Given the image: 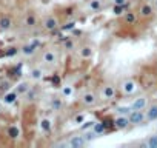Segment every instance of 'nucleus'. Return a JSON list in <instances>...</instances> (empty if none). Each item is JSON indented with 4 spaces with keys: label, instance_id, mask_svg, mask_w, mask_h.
Instances as JSON below:
<instances>
[{
    "label": "nucleus",
    "instance_id": "nucleus-1",
    "mask_svg": "<svg viewBox=\"0 0 157 148\" xmlns=\"http://www.w3.org/2000/svg\"><path fill=\"white\" fill-rule=\"evenodd\" d=\"M143 119H145V114L142 113L140 110L131 111V114H129V122H131V124H140Z\"/></svg>",
    "mask_w": 157,
    "mask_h": 148
},
{
    "label": "nucleus",
    "instance_id": "nucleus-2",
    "mask_svg": "<svg viewBox=\"0 0 157 148\" xmlns=\"http://www.w3.org/2000/svg\"><path fill=\"white\" fill-rule=\"evenodd\" d=\"M122 90H123V92H126V94H131V92H134L137 90V83L134 80H125L122 83Z\"/></svg>",
    "mask_w": 157,
    "mask_h": 148
},
{
    "label": "nucleus",
    "instance_id": "nucleus-3",
    "mask_svg": "<svg viewBox=\"0 0 157 148\" xmlns=\"http://www.w3.org/2000/svg\"><path fill=\"white\" fill-rule=\"evenodd\" d=\"M86 144V139L85 137H82V136H74L71 141H69V145L72 148H79V147H83Z\"/></svg>",
    "mask_w": 157,
    "mask_h": 148
},
{
    "label": "nucleus",
    "instance_id": "nucleus-4",
    "mask_svg": "<svg viewBox=\"0 0 157 148\" xmlns=\"http://www.w3.org/2000/svg\"><path fill=\"white\" fill-rule=\"evenodd\" d=\"M40 45V42H32L31 45H26V46H23V48H22V53L25 54V56H32L34 54V51H35V48H37V46H39Z\"/></svg>",
    "mask_w": 157,
    "mask_h": 148
},
{
    "label": "nucleus",
    "instance_id": "nucleus-5",
    "mask_svg": "<svg viewBox=\"0 0 157 148\" xmlns=\"http://www.w3.org/2000/svg\"><path fill=\"white\" fill-rule=\"evenodd\" d=\"M57 25H59V22H57V18L55 17H48L45 20V28L48 31H54L55 28H57Z\"/></svg>",
    "mask_w": 157,
    "mask_h": 148
},
{
    "label": "nucleus",
    "instance_id": "nucleus-6",
    "mask_svg": "<svg viewBox=\"0 0 157 148\" xmlns=\"http://www.w3.org/2000/svg\"><path fill=\"white\" fill-rule=\"evenodd\" d=\"M114 124H116V128H119V130H125L129 124V117L126 119V117H119V119H116L114 120Z\"/></svg>",
    "mask_w": 157,
    "mask_h": 148
},
{
    "label": "nucleus",
    "instance_id": "nucleus-7",
    "mask_svg": "<svg viewBox=\"0 0 157 148\" xmlns=\"http://www.w3.org/2000/svg\"><path fill=\"white\" fill-rule=\"evenodd\" d=\"M114 96H116V88L113 85H108V87L103 88V99L109 100V99H113Z\"/></svg>",
    "mask_w": 157,
    "mask_h": 148
},
{
    "label": "nucleus",
    "instance_id": "nucleus-8",
    "mask_svg": "<svg viewBox=\"0 0 157 148\" xmlns=\"http://www.w3.org/2000/svg\"><path fill=\"white\" fill-rule=\"evenodd\" d=\"M145 107H146V99H145V97H139V99H136V100L133 102V105H131L133 111H136V110H142V108H145Z\"/></svg>",
    "mask_w": 157,
    "mask_h": 148
},
{
    "label": "nucleus",
    "instance_id": "nucleus-9",
    "mask_svg": "<svg viewBox=\"0 0 157 148\" xmlns=\"http://www.w3.org/2000/svg\"><path fill=\"white\" fill-rule=\"evenodd\" d=\"M15 99H17V92L13 91V92H8V94H5L3 102H5L6 105H11V104H14V102H15Z\"/></svg>",
    "mask_w": 157,
    "mask_h": 148
},
{
    "label": "nucleus",
    "instance_id": "nucleus-10",
    "mask_svg": "<svg viewBox=\"0 0 157 148\" xmlns=\"http://www.w3.org/2000/svg\"><path fill=\"white\" fill-rule=\"evenodd\" d=\"M8 136L11 137V139H17L18 136H20V130H18V127H17V125L9 127V128H8Z\"/></svg>",
    "mask_w": 157,
    "mask_h": 148
},
{
    "label": "nucleus",
    "instance_id": "nucleus-11",
    "mask_svg": "<svg viewBox=\"0 0 157 148\" xmlns=\"http://www.w3.org/2000/svg\"><path fill=\"white\" fill-rule=\"evenodd\" d=\"M146 119L148 120H156L157 119V105L150 107V110L146 111Z\"/></svg>",
    "mask_w": 157,
    "mask_h": 148
},
{
    "label": "nucleus",
    "instance_id": "nucleus-12",
    "mask_svg": "<svg viewBox=\"0 0 157 148\" xmlns=\"http://www.w3.org/2000/svg\"><path fill=\"white\" fill-rule=\"evenodd\" d=\"M9 28H11V18L9 17H0V30L6 31Z\"/></svg>",
    "mask_w": 157,
    "mask_h": 148
},
{
    "label": "nucleus",
    "instance_id": "nucleus-13",
    "mask_svg": "<svg viewBox=\"0 0 157 148\" xmlns=\"http://www.w3.org/2000/svg\"><path fill=\"white\" fill-rule=\"evenodd\" d=\"M83 104L85 105H94L96 104V96L92 94V92H86V94L83 96Z\"/></svg>",
    "mask_w": 157,
    "mask_h": 148
},
{
    "label": "nucleus",
    "instance_id": "nucleus-14",
    "mask_svg": "<svg viewBox=\"0 0 157 148\" xmlns=\"http://www.w3.org/2000/svg\"><path fill=\"white\" fill-rule=\"evenodd\" d=\"M153 14V6L151 5H143L142 8H140V16H143V17H150Z\"/></svg>",
    "mask_w": 157,
    "mask_h": 148
},
{
    "label": "nucleus",
    "instance_id": "nucleus-15",
    "mask_svg": "<svg viewBox=\"0 0 157 148\" xmlns=\"http://www.w3.org/2000/svg\"><path fill=\"white\" fill-rule=\"evenodd\" d=\"M43 60H45L46 63H54V62H55V54H54L52 51H46V53L43 54Z\"/></svg>",
    "mask_w": 157,
    "mask_h": 148
},
{
    "label": "nucleus",
    "instance_id": "nucleus-16",
    "mask_svg": "<svg viewBox=\"0 0 157 148\" xmlns=\"http://www.w3.org/2000/svg\"><path fill=\"white\" fill-rule=\"evenodd\" d=\"M51 127H52V125H51V120H49V119H43L42 122H40V128L43 130L45 133H49V131H51Z\"/></svg>",
    "mask_w": 157,
    "mask_h": 148
},
{
    "label": "nucleus",
    "instance_id": "nucleus-17",
    "mask_svg": "<svg viewBox=\"0 0 157 148\" xmlns=\"http://www.w3.org/2000/svg\"><path fill=\"white\" fill-rule=\"evenodd\" d=\"M89 8H91V11H99V9L102 8V0H91Z\"/></svg>",
    "mask_w": 157,
    "mask_h": 148
},
{
    "label": "nucleus",
    "instance_id": "nucleus-18",
    "mask_svg": "<svg viewBox=\"0 0 157 148\" xmlns=\"http://www.w3.org/2000/svg\"><path fill=\"white\" fill-rule=\"evenodd\" d=\"M126 9V3L125 5H114V14L116 16H122Z\"/></svg>",
    "mask_w": 157,
    "mask_h": 148
},
{
    "label": "nucleus",
    "instance_id": "nucleus-19",
    "mask_svg": "<svg viewBox=\"0 0 157 148\" xmlns=\"http://www.w3.org/2000/svg\"><path fill=\"white\" fill-rule=\"evenodd\" d=\"M136 20H137V17H136L134 13H128V14L125 16V22L129 23V25H131V23H136Z\"/></svg>",
    "mask_w": 157,
    "mask_h": 148
},
{
    "label": "nucleus",
    "instance_id": "nucleus-20",
    "mask_svg": "<svg viewBox=\"0 0 157 148\" xmlns=\"http://www.w3.org/2000/svg\"><path fill=\"white\" fill-rule=\"evenodd\" d=\"M146 145L150 148H157V134H154V136H151L150 139H148Z\"/></svg>",
    "mask_w": 157,
    "mask_h": 148
},
{
    "label": "nucleus",
    "instance_id": "nucleus-21",
    "mask_svg": "<svg viewBox=\"0 0 157 148\" xmlns=\"http://www.w3.org/2000/svg\"><path fill=\"white\" fill-rule=\"evenodd\" d=\"M31 77H32V79H37V80L42 79V70H39V68L32 70V71H31Z\"/></svg>",
    "mask_w": 157,
    "mask_h": 148
},
{
    "label": "nucleus",
    "instance_id": "nucleus-22",
    "mask_svg": "<svg viewBox=\"0 0 157 148\" xmlns=\"http://www.w3.org/2000/svg\"><path fill=\"white\" fill-rule=\"evenodd\" d=\"M92 128H94V133H96V134H99V133H103L105 130H106L103 124H97V125H94Z\"/></svg>",
    "mask_w": 157,
    "mask_h": 148
},
{
    "label": "nucleus",
    "instance_id": "nucleus-23",
    "mask_svg": "<svg viewBox=\"0 0 157 148\" xmlns=\"http://www.w3.org/2000/svg\"><path fill=\"white\" fill-rule=\"evenodd\" d=\"M28 90H29V85L28 83H20L17 88V92H28Z\"/></svg>",
    "mask_w": 157,
    "mask_h": 148
},
{
    "label": "nucleus",
    "instance_id": "nucleus-24",
    "mask_svg": "<svg viewBox=\"0 0 157 148\" xmlns=\"http://www.w3.org/2000/svg\"><path fill=\"white\" fill-rule=\"evenodd\" d=\"M117 111H119V113H122V114H126V113H131L133 108L131 107H120Z\"/></svg>",
    "mask_w": 157,
    "mask_h": 148
},
{
    "label": "nucleus",
    "instance_id": "nucleus-25",
    "mask_svg": "<svg viewBox=\"0 0 157 148\" xmlns=\"http://www.w3.org/2000/svg\"><path fill=\"white\" fill-rule=\"evenodd\" d=\"M74 26H76V22H68L66 25L62 26V30H63V31H68V30H72Z\"/></svg>",
    "mask_w": 157,
    "mask_h": 148
},
{
    "label": "nucleus",
    "instance_id": "nucleus-26",
    "mask_svg": "<svg viewBox=\"0 0 157 148\" xmlns=\"http://www.w3.org/2000/svg\"><path fill=\"white\" fill-rule=\"evenodd\" d=\"M103 125H105V128H114L116 127L114 120H111V119H106L105 122H103Z\"/></svg>",
    "mask_w": 157,
    "mask_h": 148
},
{
    "label": "nucleus",
    "instance_id": "nucleus-27",
    "mask_svg": "<svg viewBox=\"0 0 157 148\" xmlns=\"http://www.w3.org/2000/svg\"><path fill=\"white\" fill-rule=\"evenodd\" d=\"M80 54H82V57H89V56H91V48H88V46H86V48H83Z\"/></svg>",
    "mask_w": 157,
    "mask_h": 148
},
{
    "label": "nucleus",
    "instance_id": "nucleus-28",
    "mask_svg": "<svg viewBox=\"0 0 157 148\" xmlns=\"http://www.w3.org/2000/svg\"><path fill=\"white\" fill-rule=\"evenodd\" d=\"M72 94V87H63V96H71Z\"/></svg>",
    "mask_w": 157,
    "mask_h": 148
},
{
    "label": "nucleus",
    "instance_id": "nucleus-29",
    "mask_svg": "<svg viewBox=\"0 0 157 148\" xmlns=\"http://www.w3.org/2000/svg\"><path fill=\"white\" fill-rule=\"evenodd\" d=\"M52 107H54V110H59V108L62 107V102H60L59 99H54V100H52Z\"/></svg>",
    "mask_w": 157,
    "mask_h": 148
},
{
    "label": "nucleus",
    "instance_id": "nucleus-30",
    "mask_svg": "<svg viewBox=\"0 0 157 148\" xmlns=\"http://www.w3.org/2000/svg\"><path fill=\"white\" fill-rule=\"evenodd\" d=\"M34 23H35V18H34L32 16H29V17L26 18V25H28V26H32Z\"/></svg>",
    "mask_w": 157,
    "mask_h": 148
},
{
    "label": "nucleus",
    "instance_id": "nucleus-31",
    "mask_svg": "<svg viewBox=\"0 0 157 148\" xmlns=\"http://www.w3.org/2000/svg\"><path fill=\"white\" fill-rule=\"evenodd\" d=\"M14 54H17V48H9V50L5 53V56H14Z\"/></svg>",
    "mask_w": 157,
    "mask_h": 148
},
{
    "label": "nucleus",
    "instance_id": "nucleus-32",
    "mask_svg": "<svg viewBox=\"0 0 157 148\" xmlns=\"http://www.w3.org/2000/svg\"><path fill=\"white\" fill-rule=\"evenodd\" d=\"M94 125H96L94 122H86L85 125H82V130H88V128H92Z\"/></svg>",
    "mask_w": 157,
    "mask_h": 148
},
{
    "label": "nucleus",
    "instance_id": "nucleus-33",
    "mask_svg": "<svg viewBox=\"0 0 157 148\" xmlns=\"http://www.w3.org/2000/svg\"><path fill=\"white\" fill-rule=\"evenodd\" d=\"M66 48H68V50H71V48H74V42H71V40L68 39V40H66Z\"/></svg>",
    "mask_w": 157,
    "mask_h": 148
},
{
    "label": "nucleus",
    "instance_id": "nucleus-34",
    "mask_svg": "<svg viewBox=\"0 0 157 148\" xmlns=\"http://www.w3.org/2000/svg\"><path fill=\"white\" fill-rule=\"evenodd\" d=\"M94 134H96V133H94ZM94 134H91V133H89V134H86V137H85V139H86V142H89V141H92V139H94V137H96Z\"/></svg>",
    "mask_w": 157,
    "mask_h": 148
},
{
    "label": "nucleus",
    "instance_id": "nucleus-35",
    "mask_svg": "<svg viewBox=\"0 0 157 148\" xmlns=\"http://www.w3.org/2000/svg\"><path fill=\"white\" fill-rule=\"evenodd\" d=\"M126 0H114V5H125Z\"/></svg>",
    "mask_w": 157,
    "mask_h": 148
},
{
    "label": "nucleus",
    "instance_id": "nucleus-36",
    "mask_svg": "<svg viewBox=\"0 0 157 148\" xmlns=\"http://www.w3.org/2000/svg\"><path fill=\"white\" fill-rule=\"evenodd\" d=\"M83 119H85V117H83V116L80 114V116H77V117H76V122H77V124H82V122H83Z\"/></svg>",
    "mask_w": 157,
    "mask_h": 148
},
{
    "label": "nucleus",
    "instance_id": "nucleus-37",
    "mask_svg": "<svg viewBox=\"0 0 157 148\" xmlns=\"http://www.w3.org/2000/svg\"><path fill=\"white\" fill-rule=\"evenodd\" d=\"M28 97L32 99V97H34V92H32V91H31V92H28Z\"/></svg>",
    "mask_w": 157,
    "mask_h": 148
},
{
    "label": "nucleus",
    "instance_id": "nucleus-38",
    "mask_svg": "<svg viewBox=\"0 0 157 148\" xmlns=\"http://www.w3.org/2000/svg\"><path fill=\"white\" fill-rule=\"evenodd\" d=\"M156 6H157V0H156Z\"/></svg>",
    "mask_w": 157,
    "mask_h": 148
}]
</instances>
